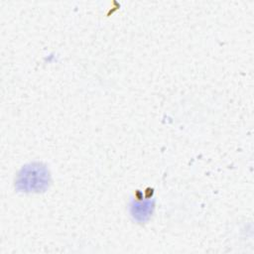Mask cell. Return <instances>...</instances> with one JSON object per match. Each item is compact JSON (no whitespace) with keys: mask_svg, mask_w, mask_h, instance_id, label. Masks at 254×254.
Returning a JSON list of instances; mask_svg holds the SVG:
<instances>
[{"mask_svg":"<svg viewBox=\"0 0 254 254\" xmlns=\"http://www.w3.org/2000/svg\"><path fill=\"white\" fill-rule=\"evenodd\" d=\"M47 171L40 166H31L23 170V174L20 175V181L18 184H23L26 190H41L43 186H46L48 181Z\"/></svg>","mask_w":254,"mask_h":254,"instance_id":"obj_1","label":"cell"}]
</instances>
